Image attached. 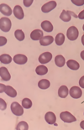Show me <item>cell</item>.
<instances>
[{"mask_svg": "<svg viewBox=\"0 0 84 130\" xmlns=\"http://www.w3.org/2000/svg\"><path fill=\"white\" fill-rule=\"evenodd\" d=\"M12 26V23L11 20L7 17L1 18L0 19V29L4 32H8Z\"/></svg>", "mask_w": 84, "mask_h": 130, "instance_id": "1", "label": "cell"}, {"mask_svg": "<svg viewBox=\"0 0 84 130\" xmlns=\"http://www.w3.org/2000/svg\"><path fill=\"white\" fill-rule=\"evenodd\" d=\"M78 35H79V31H78L77 27H75V26H71L66 31L67 38L72 41L77 40L78 37Z\"/></svg>", "mask_w": 84, "mask_h": 130, "instance_id": "2", "label": "cell"}, {"mask_svg": "<svg viewBox=\"0 0 84 130\" xmlns=\"http://www.w3.org/2000/svg\"><path fill=\"white\" fill-rule=\"evenodd\" d=\"M11 111L15 116H22L24 114V109L17 102H13L11 104Z\"/></svg>", "mask_w": 84, "mask_h": 130, "instance_id": "3", "label": "cell"}, {"mask_svg": "<svg viewBox=\"0 0 84 130\" xmlns=\"http://www.w3.org/2000/svg\"><path fill=\"white\" fill-rule=\"evenodd\" d=\"M60 118H61V119L63 122H65V123H72V122H75L77 120V118H76L71 112H66V111L61 112L60 114Z\"/></svg>", "mask_w": 84, "mask_h": 130, "instance_id": "4", "label": "cell"}, {"mask_svg": "<svg viewBox=\"0 0 84 130\" xmlns=\"http://www.w3.org/2000/svg\"><path fill=\"white\" fill-rule=\"evenodd\" d=\"M69 93H70V95H71L72 98H75V99L80 98L82 95V90H81V88L78 87H71V89H70V91H69Z\"/></svg>", "mask_w": 84, "mask_h": 130, "instance_id": "5", "label": "cell"}, {"mask_svg": "<svg viewBox=\"0 0 84 130\" xmlns=\"http://www.w3.org/2000/svg\"><path fill=\"white\" fill-rule=\"evenodd\" d=\"M52 59V55L50 52H44L42 53L40 57H39V61L41 64H46V63H49Z\"/></svg>", "mask_w": 84, "mask_h": 130, "instance_id": "6", "label": "cell"}, {"mask_svg": "<svg viewBox=\"0 0 84 130\" xmlns=\"http://www.w3.org/2000/svg\"><path fill=\"white\" fill-rule=\"evenodd\" d=\"M57 7V2L55 1H50L44 4L41 8V11L43 13H49L51 10H53Z\"/></svg>", "mask_w": 84, "mask_h": 130, "instance_id": "7", "label": "cell"}, {"mask_svg": "<svg viewBox=\"0 0 84 130\" xmlns=\"http://www.w3.org/2000/svg\"><path fill=\"white\" fill-rule=\"evenodd\" d=\"M72 14V15H74L76 18L77 17V16H76L73 13L71 12V11L63 10L62 12H61V15H60V19H61L62 21H64V22H69L70 20H71V19H72V16H71Z\"/></svg>", "mask_w": 84, "mask_h": 130, "instance_id": "8", "label": "cell"}, {"mask_svg": "<svg viewBox=\"0 0 84 130\" xmlns=\"http://www.w3.org/2000/svg\"><path fill=\"white\" fill-rule=\"evenodd\" d=\"M27 60H28V58L27 56H25L24 55L18 54L13 57V61L18 65H24L27 62Z\"/></svg>", "mask_w": 84, "mask_h": 130, "instance_id": "9", "label": "cell"}, {"mask_svg": "<svg viewBox=\"0 0 84 130\" xmlns=\"http://www.w3.org/2000/svg\"><path fill=\"white\" fill-rule=\"evenodd\" d=\"M0 12L4 16H10L12 14V9L8 4H0Z\"/></svg>", "mask_w": 84, "mask_h": 130, "instance_id": "10", "label": "cell"}, {"mask_svg": "<svg viewBox=\"0 0 84 130\" xmlns=\"http://www.w3.org/2000/svg\"><path fill=\"white\" fill-rule=\"evenodd\" d=\"M13 14H15V16L18 19H24V11H23V9H22L21 6H19V5H16V6L15 7V9H13Z\"/></svg>", "mask_w": 84, "mask_h": 130, "instance_id": "11", "label": "cell"}, {"mask_svg": "<svg viewBox=\"0 0 84 130\" xmlns=\"http://www.w3.org/2000/svg\"><path fill=\"white\" fill-rule=\"evenodd\" d=\"M42 37H43V31L40 29H35L30 34V38L33 40H40Z\"/></svg>", "mask_w": 84, "mask_h": 130, "instance_id": "12", "label": "cell"}, {"mask_svg": "<svg viewBox=\"0 0 84 130\" xmlns=\"http://www.w3.org/2000/svg\"><path fill=\"white\" fill-rule=\"evenodd\" d=\"M0 76H1V79L4 80L5 82L9 81L11 78L9 72H8V71L7 70V68H5V67L0 68Z\"/></svg>", "mask_w": 84, "mask_h": 130, "instance_id": "13", "label": "cell"}, {"mask_svg": "<svg viewBox=\"0 0 84 130\" xmlns=\"http://www.w3.org/2000/svg\"><path fill=\"white\" fill-rule=\"evenodd\" d=\"M45 119H46V121L47 122V123L55 124V120H57V118H55V115L54 112H46V115H45Z\"/></svg>", "mask_w": 84, "mask_h": 130, "instance_id": "14", "label": "cell"}, {"mask_svg": "<svg viewBox=\"0 0 84 130\" xmlns=\"http://www.w3.org/2000/svg\"><path fill=\"white\" fill-rule=\"evenodd\" d=\"M53 41H54V39L50 35H46V36H43L40 40V44L42 46H47L50 45Z\"/></svg>", "mask_w": 84, "mask_h": 130, "instance_id": "15", "label": "cell"}, {"mask_svg": "<svg viewBox=\"0 0 84 130\" xmlns=\"http://www.w3.org/2000/svg\"><path fill=\"white\" fill-rule=\"evenodd\" d=\"M41 28L46 32H51L53 30V25L50 21L45 20L41 23Z\"/></svg>", "mask_w": 84, "mask_h": 130, "instance_id": "16", "label": "cell"}, {"mask_svg": "<svg viewBox=\"0 0 84 130\" xmlns=\"http://www.w3.org/2000/svg\"><path fill=\"white\" fill-rule=\"evenodd\" d=\"M69 93V91H68V88H67L66 86H61V87L59 88L58 90V95L60 98H66L67 95Z\"/></svg>", "mask_w": 84, "mask_h": 130, "instance_id": "17", "label": "cell"}, {"mask_svg": "<svg viewBox=\"0 0 84 130\" xmlns=\"http://www.w3.org/2000/svg\"><path fill=\"white\" fill-rule=\"evenodd\" d=\"M55 63L58 67H62L66 64V60L64 56H62L61 55H58L55 58Z\"/></svg>", "mask_w": 84, "mask_h": 130, "instance_id": "18", "label": "cell"}, {"mask_svg": "<svg viewBox=\"0 0 84 130\" xmlns=\"http://www.w3.org/2000/svg\"><path fill=\"white\" fill-rule=\"evenodd\" d=\"M4 92L6 93L8 96H10V98H15L17 96L16 90H15V88H13L12 87H10V86H6Z\"/></svg>", "mask_w": 84, "mask_h": 130, "instance_id": "19", "label": "cell"}, {"mask_svg": "<svg viewBox=\"0 0 84 130\" xmlns=\"http://www.w3.org/2000/svg\"><path fill=\"white\" fill-rule=\"evenodd\" d=\"M66 65L70 69H71V70H73V71H77L80 67L79 63H78L77 61H76V60H69L68 61L66 62Z\"/></svg>", "mask_w": 84, "mask_h": 130, "instance_id": "20", "label": "cell"}, {"mask_svg": "<svg viewBox=\"0 0 84 130\" xmlns=\"http://www.w3.org/2000/svg\"><path fill=\"white\" fill-rule=\"evenodd\" d=\"M35 72L38 75H40V76H43V75H46L48 72V68L43 65L38 66L35 69Z\"/></svg>", "mask_w": 84, "mask_h": 130, "instance_id": "21", "label": "cell"}, {"mask_svg": "<svg viewBox=\"0 0 84 130\" xmlns=\"http://www.w3.org/2000/svg\"><path fill=\"white\" fill-rule=\"evenodd\" d=\"M0 61L3 64H9L12 61V58L9 56V55L7 54H4L0 56Z\"/></svg>", "mask_w": 84, "mask_h": 130, "instance_id": "22", "label": "cell"}, {"mask_svg": "<svg viewBox=\"0 0 84 130\" xmlns=\"http://www.w3.org/2000/svg\"><path fill=\"white\" fill-rule=\"evenodd\" d=\"M50 82L48 81V80L42 79L39 82L38 87H40V89H47V88L50 87Z\"/></svg>", "mask_w": 84, "mask_h": 130, "instance_id": "23", "label": "cell"}, {"mask_svg": "<svg viewBox=\"0 0 84 130\" xmlns=\"http://www.w3.org/2000/svg\"><path fill=\"white\" fill-rule=\"evenodd\" d=\"M55 44L57 45H61L65 41V35H64L62 33H59L57 35L55 36Z\"/></svg>", "mask_w": 84, "mask_h": 130, "instance_id": "24", "label": "cell"}, {"mask_svg": "<svg viewBox=\"0 0 84 130\" xmlns=\"http://www.w3.org/2000/svg\"><path fill=\"white\" fill-rule=\"evenodd\" d=\"M15 36L19 41H22L24 40V33L21 29H17L15 32Z\"/></svg>", "mask_w": 84, "mask_h": 130, "instance_id": "25", "label": "cell"}, {"mask_svg": "<svg viewBox=\"0 0 84 130\" xmlns=\"http://www.w3.org/2000/svg\"><path fill=\"white\" fill-rule=\"evenodd\" d=\"M22 107L24 108H26V109H29L30 107H32V102L30 99L29 98H24L22 100Z\"/></svg>", "mask_w": 84, "mask_h": 130, "instance_id": "26", "label": "cell"}, {"mask_svg": "<svg viewBox=\"0 0 84 130\" xmlns=\"http://www.w3.org/2000/svg\"><path fill=\"white\" fill-rule=\"evenodd\" d=\"M28 129H29V126H28V123L24 121L19 122L16 127V130H28Z\"/></svg>", "mask_w": 84, "mask_h": 130, "instance_id": "27", "label": "cell"}, {"mask_svg": "<svg viewBox=\"0 0 84 130\" xmlns=\"http://www.w3.org/2000/svg\"><path fill=\"white\" fill-rule=\"evenodd\" d=\"M6 107H7L6 102H5L4 99L1 98L0 99V109H1V111H4L6 109Z\"/></svg>", "mask_w": 84, "mask_h": 130, "instance_id": "28", "label": "cell"}, {"mask_svg": "<svg viewBox=\"0 0 84 130\" xmlns=\"http://www.w3.org/2000/svg\"><path fill=\"white\" fill-rule=\"evenodd\" d=\"M72 3H73L75 5H77V6H82L84 4V0H72Z\"/></svg>", "mask_w": 84, "mask_h": 130, "instance_id": "29", "label": "cell"}, {"mask_svg": "<svg viewBox=\"0 0 84 130\" xmlns=\"http://www.w3.org/2000/svg\"><path fill=\"white\" fill-rule=\"evenodd\" d=\"M23 3L25 7H30L33 4V0H24Z\"/></svg>", "mask_w": 84, "mask_h": 130, "instance_id": "30", "label": "cell"}, {"mask_svg": "<svg viewBox=\"0 0 84 130\" xmlns=\"http://www.w3.org/2000/svg\"><path fill=\"white\" fill-rule=\"evenodd\" d=\"M7 43V39L4 37V36H1L0 37V45L1 46H4L5 44Z\"/></svg>", "mask_w": 84, "mask_h": 130, "instance_id": "31", "label": "cell"}, {"mask_svg": "<svg viewBox=\"0 0 84 130\" xmlns=\"http://www.w3.org/2000/svg\"><path fill=\"white\" fill-rule=\"evenodd\" d=\"M79 86L82 88H84V76L81 77L79 80Z\"/></svg>", "mask_w": 84, "mask_h": 130, "instance_id": "32", "label": "cell"}, {"mask_svg": "<svg viewBox=\"0 0 84 130\" xmlns=\"http://www.w3.org/2000/svg\"><path fill=\"white\" fill-rule=\"evenodd\" d=\"M77 17L79 18L80 19H84V10L81 11V12L79 13V14H78Z\"/></svg>", "mask_w": 84, "mask_h": 130, "instance_id": "33", "label": "cell"}, {"mask_svg": "<svg viewBox=\"0 0 84 130\" xmlns=\"http://www.w3.org/2000/svg\"><path fill=\"white\" fill-rule=\"evenodd\" d=\"M0 87H1V89H0V92H4L5 90V87L6 86H4V84H0Z\"/></svg>", "mask_w": 84, "mask_h": 130, "instance_id": "34", "label": "cell"}, {"mask_svg": "<svg viewBox=\"0 0 84 130\" xmlns=\"http://www.w3.org/2000/svg\"><path fill=\"white\" fill-rule=\"evenodd\" d=\"M80 127H81V128H82L83 130H84V120L81 122V123H80Z\"/></svg>", "mask_w": 84, "mask_h": 130, "instance_id": "35", "label": "cell"}, {"mask_svg": "<svg viewBox=\"0 0 84 130\" xmlns=\"http://www.w3.org/2000/svg\"><path fill=\"white\" fill-rule=\"evenodd\" d=\"M81 57H82V59L84 60V51L81 52Z\"/></svg>", "mask_w": 84, "mask_h": 130, "instance_id": "36", "label": "cell"}, {"mask_svg": "<svg viewBox=\"0 0 84 130\" xmlns=\"http://www.w3.org/2000/svg\"><path fill=\"white\" fill-rule=\"evenodd\" d=\"M82 45H84V35L82 36Z\"/></svg>", "mask_w": 84, "mask_h": 130, "instance_id": "37", "label": "cell"}, {"mask_svg": "<svg viewBox=\"0 0 84 130\" xmlns=\"http://www.w3.org/2000/svg\"><path fill=\"white\" fill-rule=\"evenodd\" d=\"M82 29H83V31H84V24H83V26H82Z\"/></svg>", "mask_w": 84, "mask_h": 130, "instance_id": "38", "label": "cell"}]
</instances>
